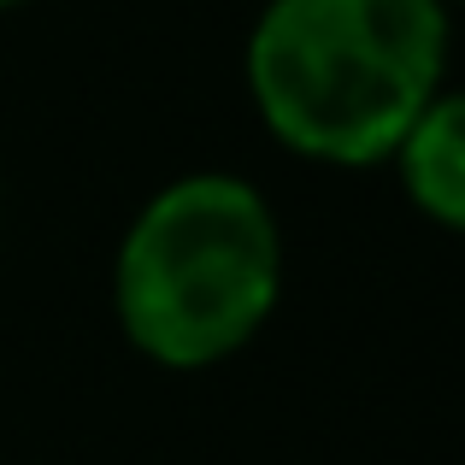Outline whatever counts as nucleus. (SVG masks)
<instances>
[{
  "label": "nucleus",
  "instance_id": "1",
  "mask_svg": "<svg viewBox=\"0 0 465 465\" xmlns=\"http://www.w3.org/2000/svg\"><path fill=\"white\" fill-rule=\"evenodd\" d=\"M442 59V0H272L248 42V89L277 142L365 165L401 148Z\"/></svg>",
  "mask_w": 465,
  "mask_h": 465
},
{
  "label": "nucleus",
  "instance_id": "2",
  "mask_svg": "<svg viewBox=\"0 0 465 465\" xmlns=\"http://www.w3.org/2000/svg\"><path fill=\"white\" fill-rule=\"evenodd\" d=\"M277 272L272 206L236 177H189L130 224L118 248V318L148 360L194 371L265 324Z\"/></svg>",
  "mask_w": 465,
  "mask_h": 465
},
{
  "label": "nucleus",
  "instance_id": "3",
  "mask_svg": "<svg viewBox=\"0 0 465 465\" xmlns=\"http://www.w3.org/2000/svg\"><path fill=\"white\" fill-rule=\"evenodd\" d=\"M395 153L412 201L436 224L465 230V94H430Z\"/></svg>",
  "mask_w": 465,
  "mask_h": 465
},
{
  "label": "nucleus",
  "instance_id": "4",
  "mask_svg": "<svg viewBox=\"0 0 465 465\" xmlns=\"http://www.w3.org/2000/svg\"><path fill=\"white\" fill-rule=\"evenodd\" d=\"M0 6H24V0H0Z\"/></svg>",
  "mask_w": 465,
  "mask_h": 465
}]
</instances>
